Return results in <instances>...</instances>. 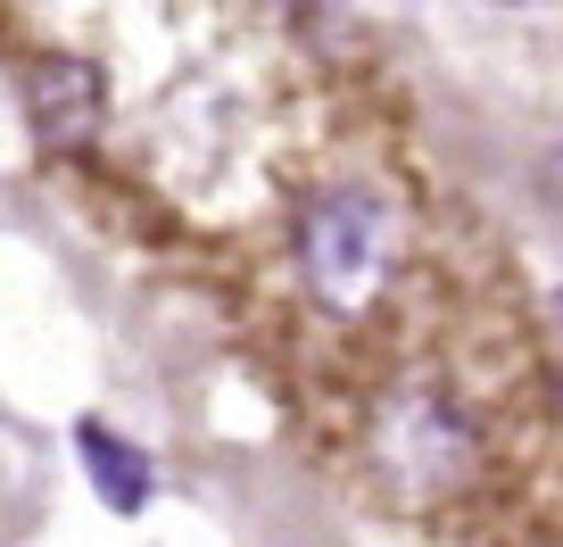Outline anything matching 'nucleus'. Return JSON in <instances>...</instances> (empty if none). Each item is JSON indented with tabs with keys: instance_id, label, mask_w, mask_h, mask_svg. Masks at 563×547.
Returning a JSON list of instances; mask_svg holds the SVG:
<instances>
[{
	"instance_id": "f257e3e1",
	"label": "nucleus",
	"mask_w": 563,
	"mask_h": 547,
	"mask_svg": "<svg viewBox=\"0 0 563 547\" xmlns=\"http://www.w3.org/2000/svg\"><path fill=\"white\" fill-rule=\"evenodd\" d=\"M299 274L332 316H356L389 274V208L356 183L316 192L299 208Z\"/></svg>"
},
{
	"instance_id": "f03ea898",
	"label": "nucleus",
	"mask_w": 563,
	"mask_h": 547,
	"mask_svg": "<svg viewBox=\"0 0 563 547\" xmlns=\"http://www.w3.org/2000/svg\"><path fill=\"white\" fill-rule=\"evenodd\" d=\"M373 457H382V473L398 481L406 497H440V490H456V481L473 473V431H464V415L440 390H406V398L389 406Z\"/></svg>"
},
{
	"instance_id": "7ed1b4c3",
	"label": "nucleus",
	"mask_w": 563,
	"mask_h": 547,
	"mask_svg": "<svg viewBox=\"0 0 563 547\" xmlns=\"http://www.w3.org/2000/svg\"><path fill=\"white\" fill-rule=\"evenodd\" d=\"M25 117H34L42 150H91V133L108 124V84L91 58L75 51H42L25 67Z\"/></svg>"
},
{
	"instance_id": "20e7f679",
	"label": "nucleus",
	"mask_w": 563,
	"mask_h": 547,
	"mask_svg": "<svg viewBox=\"0 0 563 547\" xmlns=\"http://www.w3.org/2000/svg\"><path fill=\"white\" fill-rule=\"evenodd\" d=\"M75 457H84V473H91V490H100L108 514H141L150 497H158V473H150V457H141L124 431H108L100 415H84V424H75Z\"/></svg>"
},
{
	"instance_id": "39448f33",
	"label": "nucleus",
	"mask_w": 563,
	"mask_h": 547,
	"mask_svg": "<svg viewBox=\"0 0 563 547\" xmlns=\"http://www.w3.org/2000/svg\"><path fill=\"white\" fill-rule=\"evenodd\" d=\"M555 307H563V299H555Z\"/></svg>"
}]
</instances>
